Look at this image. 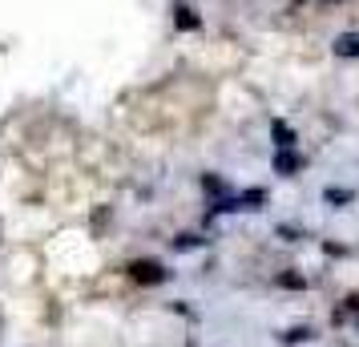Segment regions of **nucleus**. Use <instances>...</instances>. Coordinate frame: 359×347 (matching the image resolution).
<instances>
[{"mask_svg": "<svg viewBox=\"0 0 359 347\" xmlns=\"http://www.w3.org/2000/svg\"><path fill=\"white\" fill-rule=\"evenodd\" d=\"M130 275H133L137 283H158V279H162V271H158L154 263H133Z\"/></svg>", "mask_w": 359, "mask_h": 347, "instance_id": "obj_1", "label": "nucleus"}]
</instances>
